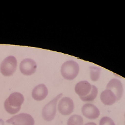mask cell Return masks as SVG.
Wrapping results in <instances>:
<instances>
[{"mask_svg": "<svg viewBox=\"0 0 125 125\" xmlns=\"http://www.w3.org/2000/svg\"><path fill=\"white\" fill-rule=\"evenodd\" d=\"M24 100V96L21 93L18 92L13 93L4 101L5 110L11 115L16 114L21 108Z\"/></svg>", "mask_w": 125, "mask_h": 125, "instance_id": "obj_1", "label": "cell"}, {"mask_svg": "<svg viewBox=\"0 0 125 125\" xmlns=\"http://www.w3.org/2000/svg\"><path fill=\"white\" fill-rule=\"evenodd\" d=\"M79 71V64L73 60L66 61L61 68V75L67 80H74L78 75Z\"/></svg>", "mask_w": 125, "mask_h": 125, "instance_id": "obj_2", "label": "cell"}, {"mask_svg": "<svg viewBox=\"0 0 125 125\" xmlns=\"http://www.w3.org/2000/svg\"><path fill=\"white\" fill-rule=\"evenodd\" d=\"M62 95V93H60V94L57 95L53 100L46 104L43 108L42 111V117L45 121H51L54 119L56 113L57 103Z\"/></svg>", "mask_w": 125, "mask_h": 125, "instance_id": "obj_3", "label": "cell"}, {"mask_svg": "<svg viewBox=\"0 0 125 125\" xmlns=\"http://www.w3.org/2000/svg\"><path fill=\"white\" fill-rule=\"evenodd\" d=\"M17 68V60L13 56L6 57L2 61L0 66V71L4 76H11L16 71Z\"/></svg>", "mask_w": 125, "mask_h": 125, "instance_id": "obj_4", "label": "cell"}, {"mask_svg": "<svg viewBox=\"0 0 125 125\" xmlns=\"http://www.w3.org/2000/svg\"><path fill=\"white\" fill-rule=\"evenodd\" d=\"M8 123L13 125H34V120L32 116L28 113H20L8 119Z\"/></svg>", "mask_w": 125, "mask_h": 125, "instance_id": "obj_5", "label": "cell"}, {"mask_svg": "<svg viewBox=\"0 0 125 125\" xmlns=\"http://www.w3.org/2000/svg\"><path fill=\"white\" fill-rule=\"evenodd\" d=\"M58 109L59 112L62 115H70L74 111V105L73 101L68 97L61 98L59 101Z\"/></svg>", "mask_w": 125, "mask_h": 125, "instance_id": "obj_6", "label": "cell"}, {"mask_svg": "<svg viewBox=\"0 0 125 125\" xmlns=\"http://www.w3.org/2000/svg\"><path fill=\"white\" fill-rule=\"evenodd\" d=\"M36 68V63L32 59H24L20 62V70L22 74L25 76L32 75L35 73Z\"/></svg>", "mask_w": 125, "mask_h": 125, "instance_id": "obj_7", "label": "cell"}, {"mask_svg": "<svg viewBox=\"0 0 125 125\" xmlns=\"http://www.w3.org/2000/svg\"><path fill=\"white\" fill-rule=\"evenodd\" d=\"M107 90H111L116 97L117 101L122 97L123 93V87L121 82L118 79H112L109 81L106 86Z\"/></svg>", "mask_w": 125, "mask_h": 125, "instance_id": "obj_8", "label": "cell"}, {"mask_svg": "<svg viewBox=\"0 0 125 125\" xmlns=\"http://www.w3.org/2000/svg\"><path fill=\"white\" fill-rule=\"evenodd\" d=\"M81 112L84 116L90 119H97L100 115L99 109L90 103H86L83 106Z\"/></svg>", "mask_w": 125, "mask_h": 125, "instance_id": "obj_9", "label": "cell"}, {"mask_svg": "<svg viewBox=\"0 0 125 125\" xmlns=\"http://www.w3.org/2000/svg\"><path fill=\"white\" fill-rule=\"evenodd\" d=\"M48 94V90L46 85L43 84L37 85L32 91V96L36 101H42L46 98Z\"/></svg>", "mask_w": 125, "mask_h": 125, "instance_id": "obj_10", "label": "cell"}, {"mask_svg": "<svg viewBox=\"0 0 125 125\" xmlns=\"http://www.w3.org/2000/svg\"><path fill=\"white\" fill-rule=\"evenodd\" d=\"M92 85L87 81H81L76 85L74 90L76 93L80 97H84L90 93Z\"/></svg>", "mask_w": 125, "mask_h": 125, "instance_id": "obj_11", "label": "cell"}, {"mask_svg": "<svg viewBox=\"0 0 125 125\" xmlns=\"http://www.w3.org/2000/svg\"><path fill=\"white\" fill-rule=\"evenodd\" d=\"M101 101L104 105L111 106L117 101L115 94L109 90H105L103 91L100 95Z\"/></svg>", "mask_w": 125, "mask_h": 125, "instance_id": "obj_12", "label": "cell"}, {"mask_svg": "<svg viewBox=\"0 0 125 125\" xmlns=\"http://www.w3.org/2000/svg\"><path fill=\"white\" fill-rule=\"evenodd\" d=\"M98 88H97L95 86L92 85L91 90V91H90V93L84 97H80V99H81L83 101H86V102L93 101V100H95L96 98L97 95H98Z\"/></svg>", "mask_w": 125, "mask_h": 125, "instance_id": "obj_13", "label": "cell"}, {"mask_svg": "<svg viewBox=\"0 0 125 125\" xmlns=\"http://www.w3.org/2000/svg\"><path fill=\"white\" fill-rule=\"evenodd\" d=\"M67 125H83V119L80 115H74L70 117Z\"/></svg>", "mask_w": 125, "mask_h": 125, "instance_id": "obj_14", "label": "cell"}, {"mask_svg": "<svg viewBox=\"0 0 125 125\" xmlns=\"http://www.w3.org/2000/svg\"><path fill=\"white\" fill-rule=\"evenodd\" d=\"M90 78L91 81H96L99 80L101 73V68L98 67L90 66Z\"/></svg>", "mask_w": 125, "mask_h": 125, "instance_id": "obj_15", "label": "cell"}, {"mask_svg": "<svg viewBox=\"0 0 125 125\" xmlns=\"http://www.w3.org/2000/svg\"><path fill=\"white\" fill-rule=\"evenodd\" d=\"M100 125H115V123L109 117H103L100 120Z\"/></svg>", "mask_w": 125, "mask_h": 125, "instance_id": "obj_16", "label": "cell"}, {"mask_svg": "<svg viewBox=\"0 0 125 125\" xmlns=\"http://www.w3.org/2000/svg\"><path fill=\"white\" fill-rule=\"evenodd\" d=\"M84 125H97L95 123L93 122H90V123H87L86 124H85Z\"/></svg>", "mask_w": 125, "mask_h": 125, "instance_id": "obj_17", "label": "cell"}, {"mask_svg": "<svg viewBox=\"0 0 125 125\" xmlns=\"http://www.w3.org/2000/svg\"></svg>", "mask_w": 125, "mask_h": 125, "instance_id": "obj_18", "label": "cell"}]
</instances>
